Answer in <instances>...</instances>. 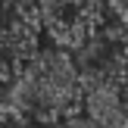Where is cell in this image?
Instances as JSON below:
<instances>
[{
    "mask_svg": "<svg viewBox=\"0 0 128 128\" xmlns=\"http://www.w3.org/2000/svg\"><path fill=\"white\" fill-rule=\"evenodd\" d=\"M72 60L81 75V116L100 128H128V28L106 22Z\"/></svg>",
    "mask_w": 128,
    "mask_h": 128,
    "instance_id": "6da1fadb",
    "label": "cell"
},
{
    "mask_svg": "<svg viewBox=\"0 0 128 128\" xmlns=\"http://www.w3.org/2000/svg\"><path fill=\"white\" fill-rule=\"evenodd\" d=\"M6 106L28 122L50 128L69 116L81 112V75L75 60L62 47H38L34 56L10 81Z\"/></svg>",
    "mask_w": 128,
    "mask_h": 128,
    "instance_id": "7a4b0ae2",
    "label": "cell"
},
{
    "mask_svg": "<svg viewBox=\"0 0 128 128\" xmlns=\"http://www.w3.org/2000/svg\"><path fill=\"white\" fill-rule=\"evenodd\" d=\"M34 16L41 34H47L53 47H62L69 53L88 44L110 22L103 0H34Z\"/></svg>",
    "mask_w": 128,
    "mask_h": 128,
    "instance_id": "3957f363",
    "label": "cell"
},
{
    "mask_svg": "<svg viewBox=\"0 0 128 128\" xmlns=\"http://www.w3.org/2000/svg\"><path fill=\"white\" fill-rule=\"evenodd\" d=\"M41 47L34 0H0V84H10Z\"/></svg>",
    "mask_w": 128,
    "mask_h": 128,
    "instance_id": "277c9868",
    "label": "cell"
},
{
    "mask_svg": "<svg viewBox=\"0 0 128 128\" xmlns=\"http://www.w3.org/2000/svg\"><path fill=\"white\" fill-rule=\"evenodd\" d=\"M0 128H41V125L28 122L25 116H19V112L10 110V106H6V100H3V103H0Z\"/></svg>",
    "mask_w": 128,
    "mask_h": 128,
    "instance_id": "5b68a950",
    "label": "cell"
},
{
    "mask_svg": "<svg viewBox=\"0 0 128 128\" xmlns=\"http://www.w3.org/2000/svg\"><path fill=\"white\" fill-rule=\"evenodd\" d=\"M106 3V12L112 16V22L119 28H128V0H103Z\"/></svg>",
    "mask_w": 128,
    "mask_h": 128,
    "instance_id": "8992f818",
    "label": "cell"
},
{
    "mask_svg": "<svg viewBox=\"0 0 128 128\" xmlns=\"http://www.w3.org/2000/svg\"><path fill=\"white\" fill-rule=\"evenodd\" d=\"M50 128H100V125H94L88 116H69V119H62V122H56V125H50Z\"/></svg>",
    "mask_w": 128,
    "mask_h": 128,
    "instance_id": "52a82bcc",
    "label": "cell"
}]
</instances>
